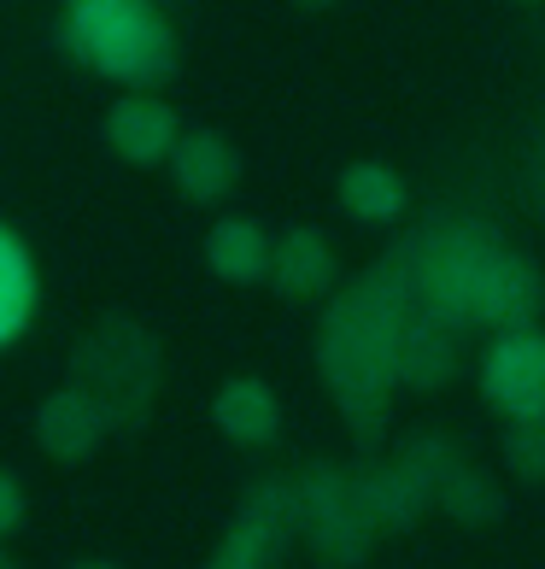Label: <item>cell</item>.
<instances>
[{
	"label": "cell",
	"mask_w": 545,
	"mask_h": 569,
	"mask_svg": "<svg viewBox=\"0 0 545 569\" xmlns=\"http://www.w3.org/2000/svg\"><path fill=\"white\" fill-rule=\"evenodd\" d=\"M293 529H300V488L259 481V493L246 499V511L235 517V529H229V540L218 546V558L205 569H259Z\"/></svg>",
	"instance_id": "7"
},
{
	"label": "cell",
	"mask_w": 545,
	"mask_h": 569,
	"mask_svg": "<svg viewBox=\"0 0 545 569\" xmlns=\"http://www.w3.org/2000/svg\"><path fill=\"white\" fill-rule=\"evenodd\" d=\"M65 48L100 77L153 89L176 71V30L159 7L141 0H82L65 12Z\"/></svg>",
	"instance_id": "2"
},
{
	"label": "cell",
	"mask_w": 545,
	"mask_h": 569,
	"mask_svg": "<svg viewBox=\"0 0 545 569\" xmlns=\"http://www.w3.org/2000/svg\"><path fill=\"white\" fill-rule=\"evenodd\" d=\"M341 206L364 223H382L405 206V182L387 171V164H352L341 177Z\"/></svg>",
	"instance_id": "16"
},
{
	"label": "cell",
	"mask_w": 545,
	"mask_h": 569,
	"mask_svg": "<svg viewBox=\"0 0 545 569\" xmlns=\"http://www.w3.org/2000/svg\"><path fill=\"white\" fill-rule=\"evenodd\" d=\"M440 505H446V511L464 522V529H481V522H493L498 511H505V493L493 488L487 470H475V463L464 458L446 481H440Z\"/></svg>",
	"instance_id": "18"
},
{
	"label": "cell",
	"mask_w": 545,
	"mask_h": 569,
	"mask_svg": "<svg viewBox=\"0 0 545 569\" xmlns=\"http://www.w3.org/2000/svg\"><path fill=\"white\" fill-rule=\"evenodd\" d=\"M171 177L194 206H218V200L235 194V182H241V153L218 130H188L171 153Z\"/></svg>",
	"instance_id": "9"
},
{
	"label": "cell",
	"mask_w": 545,
	"mask_h": 569,
	"mask_svg": "<svg viewBox=\"0 0 545 569\" xmlns=\"http://www.w3.org/2000/svg\"><path fill=\"white\" fill-rule=\"evenodd\" d=\"M159 382V347L130 318H100L77 347V388L107 411V423H141Z\"/></svg>",
	"instance_id": "4"
},
{
	"label": "cell",
	"mask_w": 545,
	"mask_h": 569,
	"mask_svg": "<svg viewBox=\"0 0 545 569\" xmlns=\"http://www.w3.org/2000/svg\"><path fill=\"white\" fill-rule=\"evenodd\" d=\"M505 463L516 481H545V417H534V423H511L505 435Z\"/></svg>",
	"instance_id": "19"
},
{
	"label": "cell",
	"mask_w": 545,
	"mask_h": 569,
	"mask_svg": "<svg viewBox=\"0 0 545 569\" xmlns=\"http://www.w3.org/2000/svg\"><path fill=\"white\" fill-rule=\"evenodd\" d=\"M212 417L235 447H270L282 429V406H276V393H270V382H259V376L223 382L218 399H212Z\"/></svg>",
	"instance_id": "13"
},
{
	"label": "cell",
	"mask_w": 545,
	"mask_h": 569,
	"mask_svg": "<svg viewBox=\"0 0 545 569\" xmlns=\"http://www.w3.org/2000/svg\"><path fill=\"white\" fill-rule=\"evenodd\" d=\"M107 429H112L107 411H100L77 382L71 388H53L48 399H41V411H36V440H41V452L59 458V463L89 458L100 440H107Z\"/></svg>",
	"instance_id": "8"
},
{
	"label": "cell",
	"mask_w": 545,
	"mask_h": 569,
	"mask_svg": "<svg viewBox=\"0 0 545 569\" xmlns=\"http://www.w3.org/2000/svg\"><path fill=\"white\" fill-rule=\"evenodd\" d=\"M416 259L400 247L393 259L370 264L323 323V376L341 399L352 435L375 447L387 423V388L400 382V341L416 318Z\"/></svg>",
	"instance_id": "1"
},
{
	"label": "cell",
	"mask_w": 545,
	"mask_h": 569,
	"mask_svg": "<svg viewBox=\"0 0 545 569\" xmlns=\"http://www.w3.org/2000/svg\"><path fill=\"white\" fill-rule=\"evenodd\" d=\"M18 517H24V488H18V476L0 470V535L18 529Z\"/></svg>",
	"instance_id": "20"
},
{
	"label": "cell",
	"mask_w": 545,
	"mask_h": 569,
	"mask_svg": "<svg viewBox=\"0 0 545 569\" xmlns=\"http://www.w3.org/2000/svg\"><path fill=\"white\" fill-rule=\"evenodd\" d=\"M505 241H498V229L487 223H452V229H434L428 241L411 247L416 259V300L423 311H434L440 323H475L481 318V288H487L493 264L505 259Z\"/></svg>",
	"instance_id": "3"
},
{
	"label": "cell",
	"mask_w": 545,
	"mask_h": 569,
	"mask_svg": "<svg viewBox=\"0 0 545 569\" xmlns=\"http://www.w3.org/2000/svg\"><path fill=\"white\" fill-rule=\"evenodd\" d=\"M270 259H276V241H270L253 218H223L212 236H205V264H212L223 282H259V277H270Z\"/></svg>",
	"instance_id": "14"
},
{
	"label": "cell",
	"mask_w": 545,
	"mask_h": 569,
	"mask_svg": "<svg viewBox=\"0 0 545 569\" xmlns=\"http://www.w3.org/2000/svg\"><path fill=\"white\" fill-rule=\"evenodd\" d=\"M452 370H457L452 323H440L434 311L416 306V318L405 323V341H400V382H411V388H440Z\"/></svg>",
	"instance_id": "15"
},
{
	"label": "cell",
	"mask_w": 545,
	"mask_h": 569,
	"mask_svg": "<svg viewBox=\"0 0 545 569\" xmlns=\"http://www.w3.org/2000/svg\"><path fill=\"white\" fill-rule=\"evenodd\" d=\"M0 569H18V558L7 552V546H0Z\"/></svg>",
	"instance_id": "21"
},
{
	"label": "cell",
	"mask_w": 545,
	"mask_h": 569,
	"mask_svg": "<svg viewBox=\"0 0 545 569\" xmlns=\"http://www.w3.org/2000/svg\"><path fill=\"white\" fill-rule=\"evenodd\" d=\"M270 288L282 293L287 306L323 300L334 288V252L317 229H287L276 241V259H270Z\"/></svg>",
	"instance_id": "12"
},
{
	"label": "cell",
	"mask_w": 545,
	"mask_h": 569,
	"mask_svg": "<svg viewBox=\"0 0 545 569\" xmlns=\"http://www.w3.org/2000/svg\"><path fill=\"white\" fill-rule=\"evenodd\" d=\"M36 311V270L7 229H0V341H12Z\"/></svg>",
	"instance_id": "17"
},
{
	"label": "cell",
	"mask_w": 545,
	"mask_h": 569,
	"mask_svg": "<svg viewBox=\"0 0 545 569\" xmlns=\"http://www.w3.org/2000/svg\"><path fill=\"white\" fill-rule=\"evenodd\" d=\"M77 569H112V563H77Z\"/></svg>",
	"instance_id": "22"
},
{
	"label": "cell",
	"mask_w": 545,
	"mask_h": 569,
	"mask_svg": "<svg viewBox=\"0 0 545 569\" xmlns=\"http://www.w3.org/2000/svg\"><path fill=\"white\" fill-rule=\"evenodd\" d=\"M481 388L511 423H534L545 417V335H498V347L481 365Z\"/></svg>",
	"instance_id": "6"
},
{
	"label": "cell",
	"mask_w": 545,
	"mask_h": 569,
	"mask_svg": "<svg viewBox=\"0 0 545 569\" xmlns=\"http://www.w3.org/2000/svg\"><path fill=\"white\" fill-rule=\"evenodd\" d=\"M539 306H545V277L534 270V259L505 252V259L493 264L487 288H481V318L475 323H493L498 335H528Z\"/></svg>",
	"instance_id": "10"
},
{
	"label": "cell",
	"mask_w": 545,
	"mask_h": 569,
	"mask_svg": "<svg viewBox=\"0 0 545 569\" xmlns=\"http://www.w3.org/2000/svg\"><path fill=\"white\" fill-rule=\"evenodd\" d=\"M300 522H305V540L329 569H352L370 558V540H375V522L359 499V476L334 470V463H317L305 470L300 481Z\"/></svg>",
	"instance_id": "5"
},
{
	"label": "cell",
	"mask_w": 545,
	"mask_h": 569,
	"mask_svg": "<svg viewBox=\"0 0 545 569\" xmlns=\"http://www.w3.org/2000/svg\"><path fill=\"white\" fill-rule=\"evenodd\" d=\"M107 141H112V153L130 159V164H159V159L176 153L182 136H176V112L164 107V100L130 94L107 112Z\"/></svg>",
	"instance_id": "11"
}]
</instances>
